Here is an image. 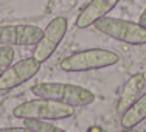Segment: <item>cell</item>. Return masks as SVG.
Masks as SVG:
<instances>
[{
	"instance_id": "6da1fadb",
	"label": "cell",
	"mask_w": 146,
	"mask_h": 132,
	"mask_svg": "<svg viewBox=\"0 0 146 132\" xmlns=\"http://www.w3.org/2000/svg\"><path fill=\"white\" fill-rule=\"evenodd\" d=\"M31 93L36 98H50L56 101L70 104L73 107H84L95 101V93L89 89L76 84L64 82H37L31 87Z\"/></svg>"
},
{
	"instance_id": "7a4b0ae2",
	"label": "cell",
	"mask_w": 146,
	"mask_h": 132,
	"mask_svg": "<svg viewBox=\"0 0 146 132\" xmlns=\"http://www.w3.org/2000/svg\"><path fill=\"white\" fill-rule=\"evenodd\" d=\"M75 115V107L56 99L39 98L20 103L13 109V117L23 118H39V120H65Z\"/></svg>"
},
{
	"instance_id": "3957f363",
	"label": "cell",
	"mask_w": 146,
	"mask_h": 132,
	"mask_svg": "<svg viewBox=\"0 0 146 132\" xmlns=\"http://www.w3.org/2000/svg\"><path fill=\"white\" fill-rule=\"evenodd\" d=\"M120 62V56L112 50L89 48L68 54L61 61V68L64 72H90L100 70Z\"/></svg>"
},
{
	"instance_id": "277c9868",
	"label": "cell",
	"mask_w": 146,
	"mask_h": 132,
	"mask_svg": "<svg viewBox=\"0 0 146 132\" xmlns=\"http://www.w3.org/2000/svg\"><path fill=\"white\" fill-rule=\"evenodd\" d=\"M93 27L98 33L120 42L131 45H146V27H143L140 22H131V20L104 16L96 20Z\"/></svg>"
},
{
	"instance_id": "5b68a950",
	"label": "cell",
	"mask_w": 146,
	"mask_h": 132,
	"mask_svg": "<svg viewBox=\"0 0 146 132\" xmlns=\"http://www.w3.org/2000/svg\"><path fill=\"white\" fill-rule=\"evenodd\" d=\"M65 33H67V19L62 16H58L54 19H51L50 23L47 25V28L44 30L42 37H40L39 42L34 47L33 56L40 64L48 61V59L53 56L54 51H56L58 45L62 42Z\"/></svg>"
},
{
	"instance_id": "8992f818",
	"label": "cell",
	"mask_w": 146,
	"mask_h": 132,
	"mask_svg": "<svg viewBox=\"0 0 146 132\" xmlns=\"http://www.w3.org/2000/svg\"><path fill=\"white\" fill-rule=\"evenodd\" d=\"M39 70H40V62L34 56L20 59L19 62L9 65L5 73L0 76V90L5 92V90L19 87L20 84L30 81L33 76H36Z\"/></svg>"
},
{
	"instance_id": "52a82bcc",
	"label": "cell",
	"mask_w": 146,
	"mask_h": 132,
	"mask_svg": "<svg viewBox=\"0 0 146 132\" xmlns=\"http://www.w3.org/2000/svg\"><path fill=\"white\" fill-rule=\"evenodd\" d=\"M44 30L36 25H0V45H36Z\"/></svg>"
},
{
	"instance_id": "ba28073f",
	"label": "cell",
	"mask_w": 146,
	"mask_h": 132,
	"mask_svg": "<svg viewBox=\"0 0 146 132\" xmlns=\"http://www.w3.org/2000/svg\"><path fill=\"white\" fill-rule=\"evenodd\" d=\"M120 0H90L86 5V8L79 13L78 19H76V27L78 28H89L98 19L107 16L113 8L118 5Z\"/></svg>"
},
{
	"instance_id": "9c48e42d",
	"label": "cell",
	"mask_w": 146,
	"mask_h": 132,
	"mask_svg": "<svg viewBox=\"0 0 146 132\" xmlns=\"http://www.w3.org/2000/svg\"><path fill=\"white\" fill-rule=\"evenodd\" d=\"M145 86H146V75L145 73H137L127 79V82L124 84L123 90H121L120 98H118L117 112L118 113L126 112L132 104L140 98V93L145 89Z\"/></svg>"
},
{
	"instance_id": "30bf717a",
	"label": "cell",
	"mask_w": 146,
	"mask_h": 132,
	"mask_svg": "<svg viewBox=\"0 0 146 132\" xmlns=\"http://www.w3.org/2000/svg\"><path fill=\"white\" fill-rule=\"evenodd\" d=\"M146 120V93L141 95L124 113H121V126L124 129H132Z\"/></svg>"
},
{
	"instance_id": "8fae6325",
	"label": "cell",
	"mask_w": 146,
	"mask_h": 132,
	"mask_svg": "<svg viewBox=\"0 0 146 132\" xmlns=\"http://www.w3.org/2000/svg\"><path fill=\"white\" fill-rule=\"evenodd\" d=\"M23 126H27L31 132H64V129L48 123V120L39 118H23Z\"/></svg>"
},
{
	"instance_id": "7c38bea8",
	"label": "cell",
	"mask_w": 146,
	"mask_h": 132,
	"mask_svg": "<svg viewBox=\"0 0 146 132\" xmlns=\"http://www.w3.org/2000/svg\"><path fill=\"white\" fill-rule=\"evenodd\" d=\"M13 61H14L13 45H0V76L6 72Z\"/></svg>"
},
{
	"instance_id": "4fadbf2b",
	"label": "cell",
	"mask_w": 146,
	"mask_h": 132,
	"mask_svg": "<svg viewBox=\"0 0 146 132\" xmlns=\"http://www.w3.org/2000/svg\"><path fill=\"white\" fill-rule=\"evenodd\" d=\"M0 132H31L27 126L20 127H0Z\"/></svg>"
},
{
	"instance_id": "5bb4252c",
	"label": "cell",
	"mask_w": 146,
	"mask_h": 132,
	"mask_svg": "<svg viewBox=\"0 0 146 132\" xmlns=\"http://www.w3.org/2000/svg\"><path fill=\"white\" fill-rule=\"evenodd\" d=\"M138 22H140L143 27H146V6H145V9H143V13L140 14V19H138Z\"/></svg>"
}]
</instances>
